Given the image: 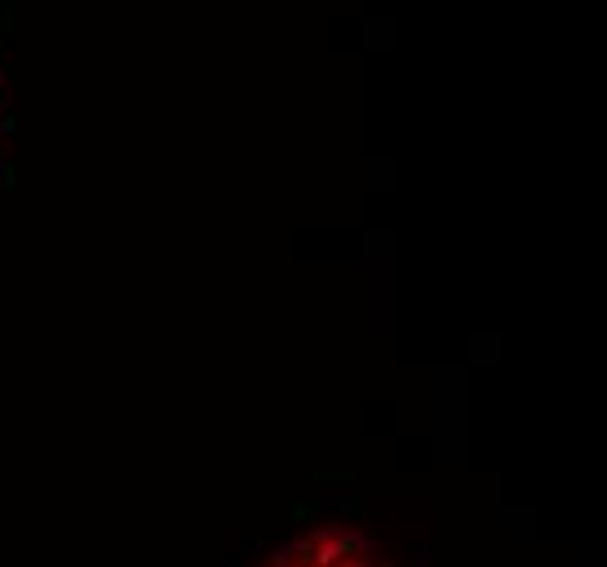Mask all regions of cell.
Masks as SVG:
<instances>
[{"mask_svg":"<svg viewBox=\"0 0 607 567\" xmlns=\"http://www.w3.org/2000/svg\"><path fill=\"white\" fill-rule=\"evenodd\" d=\"M258 567H394V563L367 537L345 533V528H324V533L297 537L289 546H280Z\"/></svg>","mask_w":607,"mask_h":567,"instance_id":"cell-1","label":"cell"}]
</instances>
